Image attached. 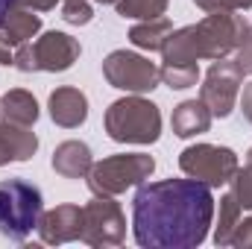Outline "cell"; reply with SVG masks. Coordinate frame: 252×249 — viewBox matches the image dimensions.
Returning <instances> with one entry per match:
<instances>
[{
    "label": "cell",
    "mask_w": 252,
    "mask_h": 249,
    "mask_svg": "<svg viewBox=\"0 0 252 249\" xmlns=\"http://www.w3.org/2000/svg\"><path fill=\"white\" fill-rule=\"evenodd\" d=\"M50 118H53L56 126H64V129L82 126L85 118H88V97L79 88H70V85L56 88L50 94Z\"/></svg>",
    "instance_id": "7c38bea8"
},
{
    "label": "cell",
    "mask_w": 252,
    "mask_h": 249,
    "mask_svg": "<svg viewBox=\"0 0 252 249\" xmlns=\"http://www.w3.org/2000/svg\"><path fill=\"white\" fill-rule=\"evenodd\" d=\"M232 59H235V64L244 70V76H250L252 73V35L238 47V50H235V53H232Z\"/></svg>",
    "instance_id": "484cf974"
},
{
    "label": "cell",
    "mask_w": 252,
    "mask_h": 249,
    "mask_svg": "<svg viewBox=\"0 0 252 249\" xmlns=\"http://www.w3.org/2000/svg\"><path fill=\"white\" fill-rule=\"evenodd\" d=\"M202 12H247L252 0H193Z\"/></svg>",
    "instance_id": "cb8c5ba5"
},
{
    "label": "cell",
    "mask_w": 252,
    "mask_h": 249,
    "mask_svg": "<svg viewBox=\"0 0 252 249\" xmlns=\"http://www.w3.org/2000/svg\"><path fill=\"white\" fill-rule=\"evenodd\" d=\"M179 167L182 173L202 182L208 187H220L229 185L232 176L238 173V156L235 150L229 147H217V144H193V147H185L182 156H179Z\"/></svg>",
    "instance_id": "52a82bcc"
},
{
    "label": "cell",
    "mask_w": 252,
    "mask_h": 249,
    "mask_svg": "<svg viewBox=\"0 0 252 249\" xmlns=\"http://www.w3.org/2000/svg\"><path fill=\"white\" fill-rule=\"evenodd\" d=\"M252 35L250 21L238 12H208L199 24L173 30L161 47L164 62L229 59Z\"/></svg>",
    "instance_id": "7a4b0ae2"
},
{
    "label": "cell",
    "mask_w": 252,
    "mask_h": 249,
    "mask_svg": "<svg viewBox=\"0 0 252 249\" xmlns=\"http://www.w3.org/2000/svg\"><path fill=\"white\" fill-rule=\"evenodd\" d=\"M156 170L153 156L144 153H118L109 156L103 161H94L88 170V187L97 196H118L126 187L141 185L144 179H150Z\"/></svg>",
    "instance_id": "5b68a950"
},
{
    "label": "cell",
    "mask_w": 252,
    "mask_h": 249,
    "mask_svg": "<svg viewBox=\"0 0 252 249\" xmlns=\"http://www.w3.org/2000/svg\"><path fill=\"white\" fill-rule=\"evenodd\" d=\"M214 121V115L208 112V106L202 100H185L173 109V118H170V126H173V135L179 138H193V135H202L208 132V126Z\"/></svg>",
    "instance_id": "9a60e30c"
},
{
    "label": "cell",
    "mask_w": 252,
    "mask_h": 249,
    "mask_svg": "<svg viewBox=\"0 0 252 249\" xmlns=\"http://www.w3.org/2000/svg\"><path fill=\"white\" fill-rule=\"evenodd\" d=\"M241 82H244V70L235 64V59H214V64L208 67L202 79L199 100L208 106L214 118H229L238 103Z\"/></svg>",
    "instance_id": "30bf717a"
},
{
    "label": "cell",
    "mask_w": 252,
    "mask_h": 249,
    "mask_svg": "<svg viewBox=\"0 0 252 249\" xmlns=\"http://www.w3.org/2000/svg\"><path fill=\"white\" fill-rule=\"evenodd\" d=\"M56 3L59 0H21V6H27L32 12H50V9H56Z\"/></svg>",
    "instance_id": "4316f807"
},
{
    "label": "cell",
    "mask_w": 252,
    "mask_h": 249,
    "mask_svg": "<svg viewBox=\"0 0 252 249\" xmlns=\"http://www.w3.org/2000/svg\"><path fill=\"white\" fill-rule=\"evenodd\" d=\"M0 118L21 126H32L38 121V103H35V97L30 91L12 88V91H6L0 97Z\"/></svg>",
    "instance_id": "e0dca14e"
},
{
    "label": "cell",
    "mask_w": 252,
    "mask_h": 249,
    "mask_svg": "<svg viewBox=\"0 0 252 249\" xmlns=\"http://www.w3.org/2000/svg\"><path fill=\"white\" fill-rule=\"evenodd\" d=\"M232 193L241 202V208H250L252 211V164L250 161H247L244 170L238 167V173L232 176Z\"/></svg>",
    "instance_id": "7402d4cb"
},
{
    "label": "cell",
    "mask_w": 252,
    "mask_h": 249,
    "mask_svg": "<svg viewBox=\"0 0 252 249\" xmlns=\"http://www.w3.org/2000/svg\"><path fill=\"white\" fill-rule=\"evenodd\" d=\"M126 238L124 208L115 196H97L82 205V235L79 241L88 247H121Z\"/></svg>",
    "instance_id": "ba28073f"
},
{
    "label": "cell",
    "mask_w": 252,
    "mask_h": 249,
    "mask_svg": "<svg viewBox=\"0 0 252 249\" xmlns=\"http://www.w3.org/2000/svg\"><path fill=\"white\" fill-rule=\"evenodd\" d=\"M3 32V38H6V44H12V47H21V44H27V41H32L35 35H38V30H41V18L32 12V9H27V6H15L12 12H9V18L3 21V27H0Z\"/></svg>",
    "instance_id": "2e32d148"
},
{
    "label": "cell",
    "mask_w": 252,
    "mask_h": 249,
    "mask_svg": "<svg viewBox=\"0 0 252 249\" xmlns=\"http://www.w3.org/2000/svg\"><path fill=\"white\" fill-rule=\"evenodd\" d=\"M62 18L73 27H82L94 18V9L88 0H62Z\"/></svg>",
    "instance_id": "603a6c76"
},
{
    "label": "cell",
    "mask_w": 252,
    "mask_h": 249,
    "mask_svg": "<svg viewBox=\"0 0 252 249\" xmlns=\"http://www.w3.org/2000/svg\"><path fill=\"white\" fill-rule=\"evenodd\" d=\"M241 112H244V118L252 124V82L244 88V97H241Z\"/></svg>",
    "instance_id": "83f0119b"
},
{
    "label": "cell",
    "mask_w": 252,
    "mask_h": 249,
    "mask_svg": "<svg viewBox=\"0 0 252 249\" xmlns=\"http://www.w3.org/2000/svg\"><path fill=\"white\" fill-rule=\"evenodd\" d=\"M115 6L121 18H141V21H153L167 12V0H118Z\"/></svg>",
    "instance_id": "44dd1931"
},
{
    "label": "cell",
    "mask_w": 252,
    "mask_h": 249,
    "mask_svg": "<svg viewBox=\"0 0 252 249\" xmlns=\"http://www.w3.org/2000/svg\"><path fill=\"white\" fill-rule=\"evenodd\" d=\"M38 150V138L30 126L0 121V167L9 161H27Z\"/></svg>",
    "instance_id": "4fadbf2b"
},
{
    "label": "cell",
    "mask_w": 252,
    "mask_h": 249,
    "mask_svg": "<svg viewBox=\"0 0 252 249\" xmlns=\"http://www.w3.org/2000/svg\"><path fill=\"white\" fill-rule=\"evenodd\" d=\"M247 161H250V164H252V150H250V153H247Z\"/></svg>",
    "instance_id": "4dcf8cb0"
},
{
    "label": "cell",
    "mask_w": 252,
    "mask_h": 249,
    "mask_svg": "<svg viewBox=\"0 0 252 249\" xmlns=\"http://www.w3.org/2000/svg\"><path fill=\"white\" fill-rule=\"evenodd\" d=\"M97 3H118V0H97Z\"/></svg>",
    "instance_id": "1f68e13d"
},
{
    "label": "cell",
    "mask_w": 252,
    "mask_h": 249,
    "mask_svg": "<svg viewBox=\"0 0 252 249\" xmlns=\"http://www.w3.org/2000/svg\"><path fill=\"white\" fill-rule=\"evenodd\" d=\"M214 220L211 187L196 179L141 182L132 199V232L144 249H193Z\"/></svg>",
    "instance_id": "6da1fadb"
},
{
    "label": "cell",
    "mask_w": 252,
    "mask_h": 249,
    "mask_svg": "<svg viewBox=\"0 0 252 249\" xmlns=\"http://www.w3.org/2000/svg\"><path fill=\"white\" fill-rule=\"evenodd\" d=\"M38 235H41V244H50V247L79 241V235H82V205H56L53 211L41 214Z\"/></svg>",
    "instance_id": "8fae6325"
},
{
    "label": "cell",
    "mask_w": 252,
    "mask_h": 249,
    "mask_svg": "<svg viewBox=\"0 0 252 249\" xmlns=\"http://www.w3.org/2000/svg\"><path fill=\"white\" fill-rule=\"evenodd\" d=\"M226 247L252 249V217H247V220H238V226L232 229V235H229V244H226Z\"/></svg>",
    "instance_id": "d4e9b609"
},
{
    "label": "cell",
    "mask_w": 252,
    "mask_h": 249,
    "mask_svg": "<svg viewBox=\"0 0 252 249\" xmlns=\"http://www.w3.org/2000/svg\"><path fill=\"white\" fill-rule=\"evenodd\" d=\"M82 47L76 38H70L67 32H44L41 38L35 41H27L21 47H15V56L12 64L24 73H32V70H47V73H62L70 64L79 59Z\"/></svg>",
    "instance_id": "8992f818"
},
{
    "label": "cell",
    "mask_w": 252,
    "mask_h": 249,
    "mask_svg": "<svg viewBox=\"0 0 252 249\" xmlns=\"http://www.w3.org/2000/svg\"><path fill=\"white\" fill-rule=\"evenodd\" d=\"M196 79H199V64L196 62H161V82L176 88V91L193 88Z\"/></svg>",
    "instance_id": "d6986e66"
},
{
    "label": "cell",
    "mask_w": 252,
    "mask_h": 249,
    "mask_svg": "<svg viewBox=\"0 0 252 249\" xmlns=\"http://www.w3.org/2000/svg\"><path fill=\"white\" fill-rule=\"evenodd\" d=\"M94 158H91V147L82 141H64L53 153V170L64 179H82L88 176Z\"/></svg>",
    "instance_id": "5bb4252c"
},
{
    "label": "cell",
    "mask_w": 252,
    "mask_h": 249,
    "mask_svg": "<svg viewBox=\"0 0 252 249\" xmlns=\"http://www.w3.org/2000/svg\"><path fill=\"white\" fill-rule=\"evenodd\" d=\"M44 214L41 187L30 185L24 179H3L0 182V235L24 244Z\"/></svg>",
    "instance_id": "3957f363"
},
{
    "label": "cell",
    "mask_w": 252,
    "mask_h": 249,
    "mask_svg": "<svg viewBox=\"0 0 252 249\" xmlns=\"http://www.w3.org/2000/svg\"><path fill=\"white\" fill-rule=\"evenodd\" d=\"M241 202L235 199V193L229 190L223 199H220V220H217V229H214V244L217 247H226L229 244V235H232V229L238 226V220H241Z\"/></svg>",
    "instance_id": "ffe728a7"
},
{
    "label": "cell",
    "mask_w": 252,
    "mask_h": 249,
    "mask_svg": "<svg viewBox=\"0 0 252 249\" xmlns=\"http://www.w3.org/2000/svg\"><path fill=\"white\" fill-rule=\"evenodd\" d=\"M170 32H173V24L161 15V18H153V21H141V24H135V27L129 30V41H132L135 47H141V50L156 53V50L164 47V41L170 38Z\"/></svg>",
    "instance_id": "ac0fdd59"
},
{
    "label": "cell",
    "mask_w": 252,
    "mask_h": 249,
    "mask_svg": "<svg viewBox=\"0 0 252 249\" xmlns=\"http://www.w3.org/2000/svg\"><path fill=\"white\" fill-rule=\"evenodd\" d=\"M103 76L109 79L112 88H121L129 94H147L161 82V67L150 62L147 56L115 50L103 59Z\"/></svg>",
    "instance_id": "9c48e42d"
},
{
    "label": "cell",
    "mask_w": 252,
    "mask_h": 249,
    "mask_svg": "<svg viewBox=\"0 0 252 249\" xmlns=\"http://www.w3.org/2000/svg\"><path fill=\"white\" fill-rule=\"evenodd\" d=\"M12 56H15L12 44H6V38L0 35V64H12Z\"/></svg>",
    "instance_id": "f1b7e54d"
},
{
    "label": "cell",
    "mask_w": 252,
    "mask_h": 249,
    "mask_svg": "<svg viewBox=\"0 0 252 249\" xmlns=\"http://www.w3.org/2000/svg\"><path fill=\"white\" fill-rule=\"evenodd\" d=\"M106 132L118 144H156L161 135V112L141 94L115 100L106 109Z\"/></svg>",
    "instance_id": "277c9868"
},
{
    "label": "cell",
    "mask_w": 252,
    "mask_h": 249,
    "mask_svg": "<svg viewBox=\"0 0 252 249\" xmlns=\"http://www.w3.org/2000/svg\"><path fill=\"white\" fill-rule=\"evenodd\" d=\"M18 3H21V0H0V27H3V21L9 18V12H12Z\"/></svg>",
    "instance_id": "f546056e"
}]
</instances>
